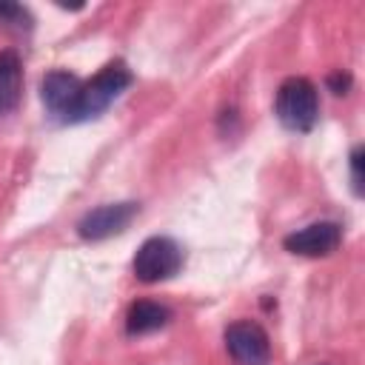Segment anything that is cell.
<instances>
[{
  "label": "cell",
  "instance_id": "6da1fadb",
  "mask_svg": "<svg viewBox=\"0 0 365 365\" xmlns=\"http://www.w3.org/2000/svg\"><path fill=\"white\" fill-rule=\"evenodd\" d=\"M128 86H131V71H128V66H125L123 60L106 63L88 83H83L71 123H86V120H91V117H100Z\"/></svg>",
  "mask_w": 365,
  "mask_h": 365
},
{
  "label": "cell",
  "instance_id": "7a4b0ae2",
  "mask_svg": "<svg viewBox=\"0 0 365 365\" xmlns=\"http://www.w3.org/2000/svg\"><path fill=\"white\" fill-rule=\"evenodd\" d=\"M277 117L291 131H311L319 117V97L317 86L308 77H288L277 88Z\"/></svg>",
  "mask_w": 365,
  "mask_h": 365
},
{
  "label": "cell",
  "instance_id": "3957f363",
  "mask_svg": "<svg viewBox=\"0 0 365 365\" xmlns=\"http://www.w3.org/2000/svg\"><path fill=\"white\" fill-rule=\"evenodd\" d=\"M134 277L140 282L171 279L182 268V248L171 237H148L134 254Z\"/></svg>",
  "mask_w": 365,
  "mask_h": 365
},
{
  "label": "cell",
  "instance_id": "277c9868",
  "mask_svg": "<svg viewBox=\"0 0 365 365\" xmlns=\"http://www.w3.org/2000/svg\"><path fill=\"white\" fill-rule=\"evenodd\" d=\"M225 348L237 365H268L271 342L259 322L240 319L225 328Z\"/></svg>",
  "mask_w": 365,
  "mask_h": 365
},
{
  "label": "cell",
  "instance_id": "5b68a950",
  "mask_svg": "<svg viewBox=\"0 0 365 365\" xmlns=\"http://www.w3.org/2000/svg\"><path fill=\"white\" fill-rule=\"evenodd\" d=\"M140 205L137 202H108V205H100L94 211H88L80 222H77V234L83 240H108L120 231H125L131 225V220L137 217Z\"/></svg>",
  "mask_w": 365,
  "mask_h": 365
},
{
  "label": "cell",
  "instance_id": "8992f818",
  "mask_svg": "<svg viewBox=\"0 0 365 365\" xmlns=\"http://www.w3.org/2000/svg\"><path fill=\"white\" fill-rule=\"evenodd\" d=\"M339 242H342V228L334 220L311 222V225H305V228H299L282 240L285 251L299 254V257H328L339 248Z\"/></svg>",
  "mask_w": 365,
  "mask_h": 365
},
{
  "label": "cell",
  "instance_id": "52a82bcc",
  "mask_svg": "<svg viewBox=\"0 0 365 365\" xmlns=\"http://www.w3.org/2000/svg\"><path fill=\"white\" fill-rule=\"evenodd\" d=\"M80 77H74L71 71H63V68H54L43 77L40 83V97H43V106L48 108V114H54L57 120L63 123H71L74 120V108H77V97H80Z\"/></svg>",
  "mask_w": 365,
  "mask_h": 365
},
{
  "label": "cell",
  "instance_id": "ba28073f",
  "mask_svg": "<svg viewBox=\"0 0 365 365\" xmlns=\"http://www.w3.org/2000/svg\"><path fill=\"white\" fill-rule=\"evenodd\" d=\"M23 94V63L17 51L3 48L0 51V117L11 114L20 106Z\"/></svg>",
  "mask_w": 365,
  "mask_h": 365
},
{
  "label": "cell",
  "instance_id": "9c48e42d",
  "mask_svg": "<svg viewBox=\"0 0 365 365\" xmlns=\"http://www.w3.org/2000/svg\"><path fill=\"white\" fill-rule=\"evenodd\" d=\"M168 319H171V311H168L163 302L137 299V302H131V308H128V314H125V331H128L131 336L151 334V331H160Z\"/></svg>",
  "mask_w": 365,
  "mask_h": 365
},
{
  "label": "cell",
  "instance_id": "30bf717a",
  "mask_svg": "<svg viewBox=\"0 0 365 365\" xmlns=\"http://www.w3.org/2000/svg\"><path fill=\"white\" fill-rule=\"evenodd\" d=\"M0 23L11 26V29H17V31H29L34 20H31V14H29L26 6L11 3V0H0Z\"/></svg>",
  "mask_w": 365,
  "mask_h": 365
},
{
  "label": "cell",
  "instance_id": "8fae6325",
  "mask_svg": "<svg viewBox=\"0 0 365 365\" xmlns=\"http://www.w3.org/2000/svg\"><path fill=\"white\" fill-rule=\"evenodd\" d=\"M351 182H354V191L362 194V145L351 151Z\"/></svg>",
  "mask_w": 365,
  "mask_h": 365
},
{
  "label": "cell",
  "instance_id": "7c38bea8",
  "mask_svg": "<svg viewBox=\"0 0 365 365\" xmlns=\"http://www.w3.org/2000/svg\"><path fill=\"white\" fill-rule=\"evenodd\" d=\"M328 88L334 94H345L351 88V77L345 71H334V74H328Z\"/></svg>",
  "mask_w": 365,
  "mask_h": 365
}]
</instances>
